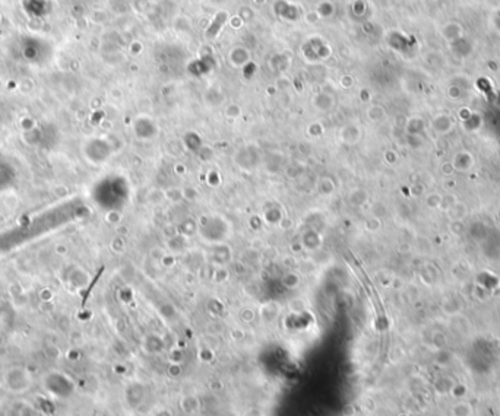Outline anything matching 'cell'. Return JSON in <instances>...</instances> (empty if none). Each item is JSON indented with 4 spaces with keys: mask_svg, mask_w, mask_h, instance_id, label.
<instances>
[{
    "mask_svg": "<svg viewBox=\"0 0 500 416\" xmlns=\"http://www.w3.org/2000/svg\"><path fill=\"white\" fill-rule=\"evenodd\" d=\"M244 416H265V414H263V411H262V409L252 408V409H249V411L244 414Z\"/></svg>",
    "mask_w": 500,
    "mask_h": 416,
    "instance_id": "277c9868",
    "label": "cell"
},
{
    "mask_svg": "<svg viewBox=\"0 0 500 416\" xmlns=\"http://www.w3.org/2000/svg\"><path fill=\"white\" fill-rule=\"evenodd\" d=\"M155 416H173V415H171V412H170V411H165V409H164V411H160V412H158V414H157Z\"/></svg>",
    "mask_w": 500,
    "mask_h": 416,
    "instance_id": "5b68a950",
    "label": "cell"
},
{
    "mask_svg": "<svg viewBox=\"0 0 500 416\" xmlns=\"http://www.w3.org/2000/svg\"><path fill=\"white\" fill-rule=\"evenodd\" d=\"M31 376L26 370L12 368L4 374V384L12 393H23L31 386Z\"/></svg>",
    "mask_w": 500,
    "mask_h": 416,
    "instance_id": "6da1fadb",
    "label": "cell"
},
{
    "mask_svg": "<svg viewBox=\"0 0 500 416\" xmlns=\"http://www.w3.org/2000/svg\"><path fill=\"white\" fill-rule=\"evenodd\" d=\"M180 409L187 414V415H192V414H196L199 409H200V402L196 396H184L181 400H180Z\"/></svg>",
    "mask_w": 500,
    "mask_h": 416,
    "instance_id": "7a4b0ae2",
    "label": "cell"
},
{
    "mask_svg": "<svg viewBox=\"0 0 500 416\" xmlns=\"http://www.w3.org/2000/svg\"><path fill=\"white\" fill-rule=\"evenodd\" d=\"M342 415L344 416H354L356 415V408L353 405H345L344 409H342Z\"/></svg>",
    "mask_w": 500,
    "mask_h": 416,
    "instance_id": "3957f363",
    "label": "cell"
}]
</instances>
